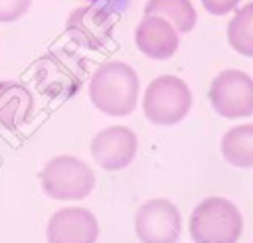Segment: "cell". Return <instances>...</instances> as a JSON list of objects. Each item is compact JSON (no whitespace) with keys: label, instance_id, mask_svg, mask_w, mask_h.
Wrapping results in <instances>:
<instances>
[{"label":"cell","instance_id":"obj_1","mask_svg":"<svg viewBox=\"0 0 253 243\" xmlns=\"http://www.w3.org/2000/svg\"><path fill=\"white\" fill-rule=\"evenodd\" d=\"M140 81L134 69L123 61L103 63L91 77V103L105 115L126 117L134 111Z\"/></svg>","mask_w":253,"mask_h":243},{"label":"cell","instance_id":"obj_2","mask_svg":"<svg viewBox=\"0 0 253 243\" xmlns=\"http://www.w3.org/2000/svg\"><path fill=\"white\" fill-rule=\"evenodd\" d=\"M188 229L194 243H237L243 231V219L235 203L211 196L192 211Z\"/></svg>","mask_w":253,"mask_h":243},{"label":"cell","instance_id":"obj_3","mask_svg":"<svg viewBox=\"0 0 253 243\" xmlns=\"http://www.w3.org/2000/svg\"><path fill=\"white\" fill-rule=\"evenodd\" d=\"M192 107V93L176 75H160L152 79L144 91L142 111L144 117L160 126H172L180 122Z\"/></svg>","mask_w":253,"mask_h":243},{"label":"cell","instance_id":"obj_4","mask_svg":"<svg viewBox=\"0 0 253 243\" xmlns=\"http://www.w3.org/2000/svg\"><path fill=\"white\" fill-rule=\"evenodd\" d=\"M43 192L53 200H83L95 188V172L75 156H55L40 172Z\"/></svg>","mask_w":253,"mask_h":243},{"label":"cell","instance_id":"obj_5","mask_svg":"<svg viewBox=\"0 0 253 243\" xmlns=\"http://www.w3.org/2000/svg\"><path fill=\"white\" fill-rule=\"evenodd\" d=\"M213 111L223 119H243L253 115V79L239 69L221 71L208 91Z\"/></svg>","mask_w":253,"mask_h":243},{"label":"cell","instance_id":"obj_6","mask_svg":"<svg viewBox=\"0 0 253 243\" xmlns=\"http://www.w3.org/2000/svg\"><path fill=\"white\" fill-rule=\"evenodd\" d=\"M180 231L182 217L170 200H148L134 215V233L140 243H176Z\"/></svg>","mask_w":253,"mask_h":243},{"label":"cell","instance_id":"obj_7","mask_svg":"<svg viewBox=\"0 0 253 243\" xmlns=\"http://www.w3.org/2000/svg\"><path fill=\"white\" fill-rule=\"evenodd\" d=\"M136 134L128 126H109L99 130L91 140V156L103 170H123L136 154Z\"/></svg>","mask_w":253,"mask_h":243},{"label":"cell","instance_id":"obj_8","mask_svg":"<svg viewBox=\"0 0 253 243\" xmlns=\"http://www.w3.org/2000/svg\"><path fill=\"white\" fill-rule=\"evenodd\" d=\"M45 235L47 243H95L99 223L85 207H63L49 217Z\"/></svg>","mask_w":253,"mask_h":243},{"label":"cell","instance_id":"obj_9","mask_svg":"<svg viewBox=\"0 0 253 243\" xmlns=\"http://www.w3.org/2000/svg\"><path fill=\"white\" fill-rule=\"evenodd\" d=\"M136 47L150 59H168L178 49V32L162 16L148 14L140 20L134 34Z\"/></svg>","mask_w":253,"mask_h":243},{"label":"cell","instance_id":"obj_10","mask_svg":"<svg viewBox=\"0 0 253 243\" xmlns=\"http://www.w3.org/2000/svg\"><path fill=\"white\" fill-rule=\"evenodd\" d=\"M115 20L97 6L77 8L67 20V32L87 47H101L111 38Z\"/></svg>","mask_w":253,"mask_h":243},{"label":"cell","instance_id":"obj_11","mask_svg":"<svg viewBox=\"0 0 253 243\" xmlns=\"http://www.w3.org/2000/svg\"><path fill=\"white\" fill-rule=\"evenodd\" d=\"M32 95L16 81H0V124L4 128H18L32 115Z\"/></svg>","mask_w":253,"mask_h":243},{"label":"cell","instance_id":"obj_12","mask_svg":"<svg viewBox=\"0 0 253 243\" xmlns=\"http://www.w3.org/2000/svg\"><path fill=\"white\" fill-rule=\"evenodd\" d=\"M221 154L237 168H253V124L229 128L221 138Z\"/></svg>","mask_w":253,"mask_h":243},{"label":"cell","instance_id":"obj_13","mask_svg":"<svg viewBox=\"0 0 253 243\" xmlns=\"http://www.w3.org/2000/svg\"><path fill=\"white\" fill-rule=\"evenodd\" d=\"M156 14L172 22L176 32H190L196 26V10L190 0H148L144 6V16Z\"/></svg>","mask_w":253,"mask_h":243},{"label":"cell","instance_id":"obj_14","mask_svg":"<svg viewBox=\"0 0 253 243\" xmlns=\"http://www.w3.org/2000/svg\"><path fill=\"white\" fill-rule=\"evenodd\" d=\"M227 41L237 53L253 57V2H247L231 18L227 26Z\"/></svg>","mask_w":253,"mask_h":243},{"label":"cell","instance_id":"obj_15","mask_svg":"<svg viewBox=\"0 0 253 243\" xmlns=\"http://www.w3.org/2000/svg\"><path fill=\"white\" fill-rule=\"evenodd\" d=\"M30 8V0H0V22H16Z\"/></svg>","mask_w":253,"mask_h":243},{"label":"cell","instance_id":"obj_16","mask_svg":"<svg viewBox=\"0 0 253 243\" xmlns=\"http://www.w3.org/2000/svg\"><path fill=\"white\" fill-rule=\"evenodd\" d=\"M202 2V6L210 12V14H213V16H225L227 12H231L241 0H200Z\"/></svg>","mask_w":253,"mask_h":243}]
</instances>
